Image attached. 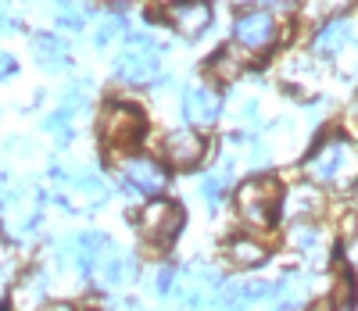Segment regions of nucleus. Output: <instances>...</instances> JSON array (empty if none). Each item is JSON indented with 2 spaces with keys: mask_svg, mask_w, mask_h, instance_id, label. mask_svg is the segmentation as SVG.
Instances as JSON below:
<instances>
[{
  "mask_svg": "<svg viewBox=\"0 0 358 311\" xmlns=\"http://www.w3.org/2000/svg\"><path fill=\"white\" fill-rule=\"evenodd\" d=\"M101 272H104V283L108 287H122V283H133L136 279V258L133 254H118V251H108L104 261H101Z\"/></svg>",
  "mask_w": 358,
  "mask_h": 311,
  "instance_id": "nucleus-13",
  "label": "nucleus"
},
{
  "mask_svg": "<svg viewBox=\"0 0 358 311\" xmlns=\"http://www.w3.org/2000/svg\"><path fill=\"white\" fill-rule=\"evenodd\" d=\"M122 33H126V18H115V15H111V18H104V22H101L94 43H97V47H108L115 36H122Z\"/></svg>",
  "mask_w": 358,
  "mask_h": 311,
  "instance_id": "nucleus-22",
  "label": "nucleus"
},
{
  "mask_svg": "<svg viewBox=\"0 0 358 311\" xmlns=\"http://www.w3.org/2000/svg\"><path fill=\"white\" fill-rule=\"evenodd\" d=\"M276 33H280L276 18L268 11H244L241 18H236V25H233L236 43L248 47V50H265L268 43L276 40Z\"/></svg>",
  "mask_w": 358,
  "mask_h": 311,
  "instance_id": "nucleus-6",
  "label": "nucleus"
},
{
  "mask_svg": "<svg viewBox=\"0 0 358 311\" xmlns=\"http://www.w3.org/2000/svg\"><path fill=\"white\" fill-rule=\"evenodd\" d=\"M319 208H322V197L312 190V186H294L290 197H287V211L294 215V219H297V215H301V219H305V215H315Z\"/></svg>",
  "mask_w": 358,
  "mask_h": 311,
  "instance_id": "nucleus-19",
  "label": "nucleus"
},
{
  "mask_svg": "<svg viewBox=\"0 0 358 311\" xmlns=\"http://www.w3.org/2000/svg\"><path fill=\"white\" fill-rule=\"evenodd\" d=\"M57 4V18H62L65 29H72V33H79L83 22H86V8H79L76 0H54Z\"/></svg>",
  "mask_w": 358,
  "mask_h": 311,
  "instance_id": "nucleus-21",
  "label": "nucleus"
},
{
  "mask_svg": "<svg viewBox=\"0 0 358 311\" xmlns=\"http://www.w3.org/2000/svg\"><path fill=\"white\" fill-rule=\"evenodd\" d=\"M236 211H241V219L248 226H255V229L273 226L276 211H280V186H276V179H268V175L248 179L241 190H236Z\"/></svg>",
  "mask_w": 358,
  "mask_h": 311,
  "instance_id": "nucleus-2",
  "label": "nucleus"
},
{
  "mask_svg": "<svg viewBox=\"0 0 358 311\" xmlns=\"http://www.w3.org/2000/svg\"><path fill=\"white\" fill-rule=\"evenodd\" d=\"M226 182H229V165H222L219 172H212V175H204V179H201V197H204L208 208H215V204L222 201Z\"/></svg>",
  "mask_w": 358,
  "mask_h": 311,
  "instance_id": "nucleus-20",
  "label": "nucleus"
},
{
  "mask_svg": "<svg viewBox=\"0 0 358 311\" xmlns=\"http://www.w3.org/2000/svg\"><path fill=\"white\" fill-rule=\"evenodd\" d=\"M169 22L176 33L183 36H197L208 29V22H212V8L204 4V0H179V4H172L169 11Z\"/></svg>",
  "mask_w": 358,
  "mask_h": 311,
  "instance_id": "nucleus-7",
  "label": "nucleus"
},
{
  "mask_svg": "<svg viewBox=\"0 0 358 311\" xmlns=\"http://www.w3.org/2000/svg\"><path fill=\"white\" fill-rule=\"evenodd\" d=\"M312 311H334V308H330V304H315Z\"/></svg>",
  "mask_w": 358,
  "mask_h": 311,
  "instance_id": "nucleus-30",
  "label": "nucleus"
},
{
  "mask_svg": "<svg viewBox=\"0 0 358 311\" xmlns=\"http://www.w3.org/2000/svg\"><path fill=\"white\" fill-rule=\"evenodd\" d=\"M341 8H348V0H315V11L319 15H334Z\"/></svg>",
  "mask_w": 358,
  "mask_h": 311,
  "instance_id": "nucleus-25",
  "label": "nucleus"
},
{
  "mask_svg": "<svg viewBox=\"0 0 358 311\" xmlns=\"http://www.w3.org/2000/svg\"><path fill=\"white\" fill-rule=\"evenodd\" d=\"M43 294H47V279L43 275H25L22 283L15 287V294H11V304L18 308V311H36V304L43 301Z\"/></svg>",
  "mask_w": 358,
  "mask_h": 311,
  "instance_id": "nucleus-16",
  "label": "nucleus"
},
{
  "mask_svg": "<svg viewBox=\"0 0 358 311\" xmlns=\"http://www.w3.org/2000/svg\"><path fill=\"white\" fill-rule=\"evenodd\" d=\"M265 258H268L265 243H258V240H251V236H241V240L229 243V261H233L236 268H255V265H262Z\"/></svg>",
  "mask_w": 358,
  "mask_h": 311,
  "instance_id": "nucleus-17",
  "label": "nucleus"
},
{
  "mask_svg": "<svg viewBox=\"0 0 358 311\" xmlns=\"http://www.w3.org/2000/svg\"><path fill=\"white\" fill-rule=\"evenodd\" d=\"M33 57L47 72H62L69 65V47H65V40H57V36H36L33 40Z\"/></svg>",
  "mask_w": 358,
  "mask_h": 311,
  "instance_id": "nucleus-12",
  "label": "nucleus"
},
{
  "mask_svg": "<svg viewBox=\"0 0 358 311\" xmlns=\"http://www.w3.org/2000/svg\"><path fill=\"white\" fill-rule=\"evenodd\" d=\"M290 243L297 247V251H315L319 233H315L312 226H305V222H297V226H294V233H290Z\"/></svg>",
  "mask_w": 358,
  "mask_h": 311,
  "instance_id": "nucleus-23",
  "label": "nucleus"
},
{
  "mask_svg": "<svg viewBox=\"0 0 358 311\" xmlns=\"http://www.w3.org/2000/svg\"><path fill=\"white\" fill-rule=\"evenodd\" d=\"M308 179L326 182V186H337V190H348V186L358 179V143L344 140V136H330L322 140L312 158L305 161Z\"/></svg>",
  "mask_w": 358,
  "mask_h": 311,
  "instance_id": "nucleus-1",
  "label": "nucleus"
},
{
  "mask_svg": "<svg viewBox=\"0 0 358 311\" xmlns=\"http://www.w3.org/2000/svg\"><path fill=\"white\" fill-rule=\"evenodd\" d=\"M101 251H108V240H104L101 233H83V236H76L79 272H94V268H101V261H104Z\"/></svg>",
  "mask_w": 358,
  "mask_h": 311,
  "instance_id": "nucleus-15",
  "label": "nucleus"
},
{
  "mask_svg": "<svg viewBox=\"0 0 358 311\" xmlns=\"http://www.w3.org/2000/svg\"><path fill=\"white\" fill-rule=\"evenodd\" d=\"M241 72H244V54L236 47H226V50H219L212 61H208V75H212L215 82H233Z\"/></svg>",
  "mask_w": 358,
  "mask_h": 311,
  "instance_id": "nucleus-14",
  "label": "nucleus"
},
{
  "mask_svg": "<svg viewBox=\"0 0 358 311\" xmlns=\"http://www.w3.org/2000/svg\"><path fill=\"white\" fill-rule=\"evenodd\" d=\"M262 4H283V0H262Z\"/></svg>",
  "mask_w": 358,
  "mask_h": 311,
  "instance_id": "nucleus-31",
  "label": "nucleus"
},
{
  "mask_svg": "<svg viewBox=\"0 0 358 311\" xmlns=\"http://www.w3.org/2000/svg\"><path fill=\"white\" fill-rule=\"evenodd\" d=\"M183 226V211H179L172 201H151L140 215V233L151 247H169Z\"/></svg>",
  "mask_w": 358,
  "mask_h": 311,
  "instance_id": "nucleus-5",
  "label": "nucleus"
},
{
  "mask_svg": "<svg viewBox=\"0 0 358 311\" xmlns=\"http://www.w3.org/2000/svg\"><path fill=\"white\" fill-rule=\"evenodd\" d=\"M11 72H15V61H11L8 54H0V79H8Z\"/></svg>",
  "mask_w": 358,
  "mask_h": 311,
  "instance_id": "nucleus-26",
  "label": "nucleus"
},
{
  "mask_svg": "<svg viewBox=\"0 0 358 311\" xmlns=\"http://www.w3.org/2000/svg\"><path fill=\"white\" fill-rule=\"evenodd\" d=\"M97 129H101V140L111 147H133L143 136V115L133 104H108Z\"/></svg>",
  "mask_w": 358,
  "mask_h": 311,
  "instance_id": "nucleus-4",
  "label": "nucleus"
},
{
  "mask_svg": "<svg viewBox=\"0 0 358 311\" xmlns=\"http://www.w3.org/2000/svg\"><path fill=\"white\" fill-rule=\"evenodd\" d=\"M115 4H126V0H115Z\"/></svg>",
  "mask_w": 358,
  "mask_h": 311,
  "instance_id": "nucleus-33",
  "label": "nucleus"
},
{
  "mask_svg": "<svg viewBox=\"0 0 358 311\" xmlns=\"http://www.w3.org/2000/svg\"><path fill=\"white\" fill-rule=\"evenodd\" d=\"M4 33H15V22L8 18V11H4V8H0V36H4Z\"/></svg>",
  "mask_w": 358,
  "mask_h": 311,
  "instance_id": "nucleus-27",
  "label": "nucleus"
},
{
  "mask_svg": "<svg viewBox=\"0 0 358 311\" xmlns=\"http://www.w3.org/2000/svg\"><path fill=\"white\" fill-rule=\"evenodd\" d=\"M183 115L194 126H212L219 118V93L208 89V86H190L187 97H183Z\"/></svg>",
  "mask_w": 358,
  "mask_h": 311,
  "instance_id": "nucleus-9",
  "label": "nucleus"
},
{
  "mask_svg": "<svg viewBox=\"0 0 358 311\" xmlns=\"http://www.w3.org/2000/svg\"><path fill=\"white\" fill-rule=\"evenodd\" d=\"M348 40H351V25L348 22H330L315 36V54H337Z\"/></svg>",
  "mask_w": 358,
  "mask_h": 311,
  "instance_id": "nucleus-18",
  "label": "nucleus"
},
{
  "mask_svg": "<svg viewBox=\"0 0 358 311\" xmlns=\"http://www.w3.org/2000/svg\"><path fill=\"white\" fill-rule=\"evenodd\" d=\"M255 111H258V108H255V101H248V104L241 108V118H244V122H255Z\"/></svg>",
  "mask_w": 358,
  "mask_h": 311,
  "instance_id": "nucleus-28",
  "label": "nucleus"
},
{
  "mask_svg": "<svg viewBox=\"0 0 358 311\" xmlns=\"http://www.w3.org/2000/svg\"><path fill=\"white\" fill-rule=\"evenodd\" d=\"M334 311H355V287H351V279H341L337 283V294L330 301Z\"/></svg>",
  "mask_w": 358,
  "mask_h": 311,
  "instance_id": "nucleus-24",
  "label": "nucleus"
},
{
  "mask_svg": "<svg viewBox=\"0 0 358 311\" xmlns=\"http://www.w3.org/2000/svg\"><path fill=\"white\" fill-rule=\"evenodd\" d=\"M162 4H176V0H162Z\"/></svg>",
  "mask_w": 358,
  "mask_h": 311,
  "instance_id": "nucleus-32",
  "label": "nucleus"
},
{
  "mask_svg": "<svg viewBox=\"0 0 358 311\" xmlns=\"http://www.w3.org/2000/svg\"><path fill=\"white\" fill-rule=\"evenodd\" d=\"M129 43L133 47L122 50L118 61H115V75L122 82H133V86H147L158 75V68H162V54H158V47L147 36H133Z\"/></svg>",
  "mask_w": 358,
  "mask_h": 311,
  "instance_id": "nucleus-3",
  "label": "nucleus"
},
{
  "mask_svg": "<svg viewBox=\"0 0 358 311\" xmlns=\"http://www.w3.org/2000/svg\"><path fill=\"white\" fill-rule=\"evenodd\" d=\"M165 158L176 165V168H190L204 158V140L197 133H187V129H176L165 136Z\"/></svg>",
  "mask_w": 358,
  "mask_h": 311,
  "instance_id": "nucleus-8",
  "label": "nucleus"
},
{
  "mask_svg": "<svg viewBox=\"0 0 358 311\" xmlns=\"http://www.w3.org/2000/svg\"><path fill=\"white\" fill-rule=\"evenodd\" d=\"M43 311H76V308H72V304H47Z\"/></svg>",
  "mask_w": 358,
  "mask_h": 311,
  "instance_id": "nucleus-29",
  "label": "nucleus"
},
{
  "mask_svg": "<svg viewBox=\"0 0 358 311\" xmlns=\"http://www.w3.org/2000/svg\"><path fill=\"white\" fill-rule=\"evenodd\" d=\"M4 222H8L15 233L33 229V222H36V201L29 197L25 190L11 194V197H8V204H4Z\"/></svg>",
  "mask_w": 358,
  "mask_h": 311,
  "instance_id": "nucleus-11",
  "label": "nucleus"
},
{
  "mask_svg": "<svg viewBox=\"0 0 358 311\" xmlns=\"http://www.w3.org/2000/svg\"><path fill=\"white\" fill-rule=\"evenodd\" d=\"M126 179L136 186L140 194H151V197H158V194L165 190V172H162L151 158H133V161H126Z\"/></svg>",
  "mask_w": 358,
  "mask_h": 311,
  "instance_id": "nucleus-10",
  "label": "nucleus"
}]
</instances>
